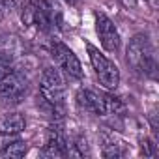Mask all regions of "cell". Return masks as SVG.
<instances>
[{"instance_id": "cell-1", "label": "cell", "mask_w": 159, "mask_h": 159, "mask_svg": "<svg viewBox=\"0 0 159 159\" xmlns=\"http://www.w3.org/2000/svg\"><path fill=\"white\" fill-rule=\"evenodd\" d=\"M125 58L127 64L133 67L135 73L142 75V77H150L155 79L157 73V58H155V49L152 45V41L148 39V36L144 34H137L131 38L127 51H125Z\"/></svg>"}, {"instance_id": "cell-6", "label": "cell", "mask_w": 159, "mask_h": 159, "mask_svg": "<svg viewBox=\"0 0 159 159\" xmlns=\"http://www.w3.org/2000/svg\"><path fill=\"white\" fill-rule=\"evenodd\" d=\"M51 56L54 58V62L58 64V67L66 75H69L73 79H83V66L79 62L77 54L67 45H64L62 41H52L51 43Z\"/></svg>"}, {"instance_id": "cell-13", "label": "cell", "mask_w": 159, "mask_h": 159, "mask_svg": "<svg viewBox=\"0 0 159 159\" xmlns=\"http://www.w3.org/2000/svg\"><path fill=\"white\" fill-rule=\"evenodd\" d=\"M140 152L146 157H155L157 155V144H153L150 139H140Z\"/></svg>"}, {"instance_id": "cell-10", "label": "cell", "mask_w": 159, "mask_h": 159, "mask_svg": "<svg viewBox=\"0 0 159 159\" xmlns=\"http://www.w3.org/2000/svg\"><path fill=\"white\" fill-rule=\"evenodd\" d=\"M99 140H101V153L103 157H109V159H114V157H125L129 148H127V142L116 135L114 131H101L99 133Z\"/></svg>"}, {"instance_id": "cell-9", "label": "cell", "mask_w": 159, "mask_h": 159, "mask_svg": "<svg viewBox=\"0 0 159 159\" xmlns=\"http://www.w3.org/2000/svg\"><path fill=\"white\" fill-rule=\"evenodd\" d=\"M41 153L45 157H66L69 155V144H67V137L66 131L62 129V125H51L47 131V142L41 150Z\"/></svg>"}, {"instance_id": "cell-16", "label": "cell", "mask_w": 159, "mask_h": 159, "mask_svg": "<svg viewBox=\"0 0 159 159\" xmlns=\"http://www.w3.org/2000/svg\"><path fill=\"white\" fill-rule=\"evenodd\" d=\"M2 15H4V13H2V6H0V21H2Z\"/></svg>"}, {"instance_id": "cell-2", "label": "cell", "mask_w": 159, "mask_h": 159, "mask_svg": "<svg viewBox=\"0 0 159 159\" xmlns=\"http://www.w3.org/2000/svg\"><path fill=\"white\" fill-rule=\"evenodd\" d=\"M21 19L28 28L38 32H49L56 25V11L49 0H25Z\"/></svg>"}, {"instance_id": "cell-17", "label": "cell", "mask_w": 159, "mask_h": 159, "mask_svg": "<svg viewBox=\"0 0 159 159\" xmlns=\"http://www.w3.org/2000/svg\"><path fill=\"white\" fill-rule=\"evenodd\" d=\"M0 43H2V39H0Z\"/></svg>"}, {"instance_id": "cell-5", "label": "cell", "mask_w": 159, "mask_h": 159, "mask_svg": "<svg viewBox=\"0 0 159 159\" xmlns=\"http://www.w3.org/2000/svg\"><path fill=\"white\" fill-rule=\"evenodd\" d=\"M28 90V79L21 71H8L0 77V103L15 105Z\"/></svg>"}, {"instance_id": "cell-7", "label": "cell", "mask_w": 159, "mask_h": 159, "mask_svg": "<svg viewBox=\"0 0 159 159\" xmlns=\"http://www.w3.org/2000/svg\"><path fill=\"white\" fill-rule=\"evenodd\" d=\"M96 32L107 52H116L120 49V34L116 25L101 11H96Z\"/></svg>"}, {"instance_id": "cell-12", "label": "cell", "mask_w": 159, "mask_h": 159, "mask_svg": "<svg viewBox=\"0 0 159 159\" xmlns=\"http://www.w3.org/2000/svg\"><path fill=\"white\" fill-rule=\"evenodd\" d=\"M28 152V144L25 140H8L0 148V155L2 157H11V159H19L25 157Z\"/></svg>"}, {"instance_id": "cell-3", "label": "cell", "mask_w": 159, "mask_h": 159, "mask_svg": "<svg viewBox=\"0 0 159 159\" xmlns=\"http://www.w3.org/2000/svg\"><path fill=\"white\" fill-rule=\"evenodd\" d=\"M86 49H88V58H90V64H92L96 75H98L99 84L107 90H116L120 84V69L116 67V64L111 62L92 43H86Z\"/></svg>"}, {"instance_id": "cell-11", "label": "cell", "mask_w": 159, "mask_h": 159, "mask_svg": "<svg viewBox=\"0 0 159 159\" xmlns=\"http://www.w3.org/2000/svg\"><path fill=\"white\" fill-rule=\"evenodd\" d=\"M26 127V118L21 112H4L0 114V135L4 137H15L23 133Z\"/></svg>"}, {"instance_id": "cell-15", "label": "cell", "mask_w": 159, "mask_h": 159, "mask_svg": "<svg viewBox=\"0 0 159 159\" xmlns=\"http://www.w3.org/2000/svg\"><path fill=\"white\" fill-rule=\"evenodd\" d=\"M64 2H67V4H71V6H75V4L79 2V0H64Z\"/></svg>"}, {"instance_id": "cell-4", "label": "cell", "mask_w": 159, "mask_h": 159, "mask_svg": "<svg viewBox=\"0 0 159 159\" xmlns=\"http://www.w3.org/2000/svg\"><path fill=\"white\" fill-rule=\"evenodd\" d=\"M39 94L45 103L51 107H58L64 101L66 96V84H64V77L60 69L56 67H45L39 79Z\"/></svg>"}, {"instance_id": "cell-8", "label": "cell", "mask_w": 159, "mask_h": 159, "mask_svg": "<svg viewBox=\"0 0 159 159\" xmlns=\"http://www.w3.org/2000/svg\"><path fill=\"white\" fill-rule=\"evenodd\" d=\"M77 105L86 112H92L96 116H107V98L103 92L92 90V88H81L77 92Z\"/></svg>"}, {"instance_id": "cell-14", "label": "cell", "mask_w": 159, "mask_h": 159, "mask_svg": "<svg viewBox=\"0 0 159 159\" xmlns=\"http://www.w3.org/2000/svg\"><path fill=\"white\" fill-rule=\"evenodd\" d=\"M8 71H10V60H8V56H4L0 52V77L4 73H8Z\"/></svg>"}]
</instances>
